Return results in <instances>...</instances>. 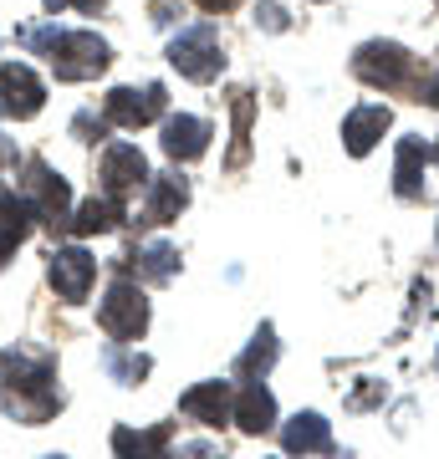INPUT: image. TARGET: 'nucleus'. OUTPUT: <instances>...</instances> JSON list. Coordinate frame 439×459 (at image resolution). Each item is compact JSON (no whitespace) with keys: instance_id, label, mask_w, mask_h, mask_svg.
<instances>
[{"instance_id":"f257e3e1","label":"nucleus","mask_w":439,"mask_h":459,"mask_svg":"<svg viewBox=\"0 0 439 459\" xmlns=\"http://www.w3.org/2000/svg\"><path fill=\"white\" fill-rule=\"evenodd\" d=\"M0 409L26 419V424H41L62 409V394H57V362L41 358V352H0Z\"/></svg>"},{"instance_id":"f03ea898","label":"nucleus","mask_w":439,"mask_h":459,"mask_svg":"<svg viewBox=\"0 0 439 459\" xmlns=\"http://www.w3.org/2000/svg\"><path fill=\"white\" fill-rule=\"evenodd\" d=\"M16 36L47 56L57 82H87V77H98L102 66L113 62L108 41H98L92 31H57V26H47V31H16Z\"/></svg>"},{"instance_id":"7ed1b4c3","label":"nucleus","mask_w":439,"mask_h":459,"mask_svg":"<svg viewBox=\"0 0 439 459\" xmlns=\"http://www.w3.org/2000/svg\"><path fill=\"white\" fill-rule=\"evenodd\" d=\"M98 327L113 337V342H138L144 337V327H148V301H144V286L138 281H128V276H118L108 291H102V301H98Z\"/></svg>"},{"instance_id":"20e7f679","label":"nucleus","mask_w":439,"mask_h":459,"mask_svg":"<svg viewBox=\"0 0 439 459\" xmlns=\"http://www.w3.org/2000/svg\"><path fill=\"white\" fill-rule=\"evenodd\" d=\"M353 77L378 87V92H404V87H414V77H419V62H414L399 41H368V47H358V56H353Z\"/></svg>"},{"instance_id":"39448f33","label":"nucleus","mask_w":439,"mask_h":459,"mask_svg":"<svg viewBox=\"0 0 439 459\" xmlns=\"http://www.w3.org/2000/svg\"><path fill=\"white\" fill-rule=\"evenodd\" d=\"M21 195L31 199L36 220L47 230H66V220H72V189H66V179L47 159H26V169H21Z\"/></svg>"},{"instance_id":"423d86ee","label":"nucleus","mask_w":439,"mask_h":459,"mask_svg":"<svg viewBox=\"0 0 439 459\" xmlns=\"http://www.w3.org/2000/svg\"><path fill=\"white\" fill-rule=\"evenodd\" d=\"M169 62H174V72L189 77V82H215L220 66H225V51H220L215 26H189V31H180L169 41Z\"/></svg>"},{"instance_id":"0eeeda50","label":"nucleus","mask_w":439,"mask_h":459,"mask_svg":"<svg viewBox=\"0 0 439 459\" xmlns=\"http://www.w3.org/2000/svg\"><path fill=\"white\" fill-rule=\"evenodd\" d=\"M163 87L148 82L144 92L138 87H113L108 92V102H102V117L113 123V128H148L154 117H163Z\"/></svg>"},{"instance_id":"6e6552de","label":"nucleus","mask_w":439,"mask_h":459,"mask_svg":"<svg viewBox=\"0 0 439 459\" xmlns=\"http://www.w3.org/2000/svg\"><path fill=\"white\" fill-rule=\"evenodd\" d=\"M41 102H47V87H41V77H36L26 62H5L0 66V113L16 117V123H26V117L41 113Z\"/></svg>"},{"instance_id":"1a4fd4ad","label":"nucleus","mask_w":439,"mask_h":459,"mask_svg":"<svg viewBox=\"0 0 439 459\" xmlns=\"http://www.w3.org/2000/svg\"><path fill=\"white\" fill-rule=\"evenodd\" d=\"M51 286L62 301H87L92 281H98V261L87 255L82 246H66V250H51V265H47Z\"/></svg>"},{"instance_id":"9d476101","label":"nucleus","mask_w":439,"mask_h":459,"mask_svg":"<svg viewBox=\"0 0 439 459\" xmlns=\"http://www.w3.org/2000/svg\"><path fill=\"white\" fill-rule=\"evenodd\" d=\"M148 159L133 143H108L102 148V195H133L138 184H148Z\"/></svg>"},{"instance_id":"9b49d317","label":"nucleus","mask_w":439,"mask_h":459,"mask_svg":"<svg viewBox=\"0 0 439 459\" xmlns=\"http://www.w3.org/2000/svg\"><path fill=\"white\" fill-rule=\"evenodd\" d=\"M210 138H215V128L205 123V117H189V113L163 117V153H169L174 164L205 159V153H210Z\"/></svg>"},{"instance_id":"f8f14e48","label":"nucleus","mask_w":439,"mask_h":459,"mask_svg":"<svg viewBox=\"0 0 439 459\" xmlns=\"http://www.w3.org/2000/svg\"><path fill=\"white\" fill-rule=\"evenodd\" d=\"M144 189H148V199L138 210V225H169L189 204V179H180V174H154Z\"/></svg>"},{"instance_id":"ddd939ff","label":"nucleus","mask_w":439,"mask_h":459,"mask_svg":"<svg viewBox=\"0 0 439 459\" xmlns=\"http://www.w3.org/2000/svg\"><path fill=\"white\" fill-rule=\"evenodd\" d=\"M389 123H393V113L383 108V102H363V108H353L347 113V123H342V143H347V153L353 159H363L368 148L389 133Z\"/></svg>"},{"instance_id":"4468645a","label":"nucleus","mask_w":439,"mask_h":459,"mask_svg":"<svg viewBox=\"0 0 439 459\" xmlns=\"http://www.w3.org/2000/svg\"><path fill=\"white\" fill-rule=\"evenodd\" d=\"M230 424H241L245 434L277 429V398L266 394L260 383H241V388H235V403H230Z\"/></svg>"},{"instance_id":"2eb2a0df","label":"nucleus","mask_w":439,"mask_h":459,"mask_svg":"<svg viewBox=\"0 0 439 459\" xmlns=\"http://www.w3.org/2000/svg\"><path fill=\"white\" fill-rule=\"evenodd\" d=\"M169 444H174V429L169 424H154V429L118 424L113 429V459H163Z\"/></svg>"},{"instance_id":"dca6fc26","label":"nucleus","mask_w":439,"mask_h":459,"mask_svg":"<svg viewBox=\"0 0 439 459\" xmlns=\"http://www.w3.org/2000/svg\"><path fill=\"white\" fill-rule=\"evenodd\" d=\"M230 403H235L230 383H199V388H189V394L180 398V413L195 419V424H225Z\"/></svg>"},{"instance_id":"f3484780","label":"nucleus","mask_w":439,"mask_h":459,"mask_svg":"<svg viewBox=\"0 0 439 459\" xmlns=\"http://www.w3.org/2000/svg\"><path fill=\"white\" fill-rule=\"evenodd\" d=\"M123 220H128V204L118 195H102V199H87V204L66 220V230H72V235H108V230H118Z\"/></svg>"},{"instance_id":"a211bd4d","label":"nucleus","mask_w":439,"mask_h":459,"mask_svg":"<svg viewBox=\"0 0 439 459\" xmlns=\"http://www.w3.org/2000/svg\"><path fill=\"white\" fill-rule=\"evenodd\" d=\"M281 444H286V455H322L332 444V424L322 413H296L292 424L281 429Z\"/></svg>"},{"instance_id":"6ab92c4d","label":"nucleus","mask_w":439,"mask_h":459,"mask_svg":"<svg viewBox=\"0 0 439 459\" xmlns=\"http://www.w3.org/2000/svg\"><path fill=\"white\" fill-rule=\"evenodd\" d=\"M424 159H429V148L419 138H404L399 143V164H393V189H399V199L424 195Z\"/></svg>"},{"instance_id":"aec40b11","label":"nucleus","mask_w":439,"mask_h":459,"mask_svg":"<svg viewBox=\"0 0 439 459\" xmlns=\"http://www.w3.org/2000/svg\"><path fill=\"white\" fill-rule=\"evenodd\" d=\"M271 362H277V327L266 322V327L250 337V347L241 352V362H235V377H241V383H260V377L271 373Z\"/></svg>"},{"instance_id":"412c9836","label":"nucleus","mask_w":439,"mask_h":459,"mask_svg":"<svg viewBox=\"0 0 439 459\" xmlns=\"http://www.w3.org/2000/svg\"><path fill=\"white\" fill-rule=\"evenodd\" d=\"M36 225V210H31V199L21 195V189H11V184H0V235L5 240H26Z\"/></svg>"},{"instance_id":"4be33fe9","label":"nucleus","mask_w":439,"mask_h":459,"mask_svg":"<svg viewBox=\"0 0 439 459\" xmlns=\"http://www.w3.org/2000/svg\"><path fill=\"white\" fill-rule=\"evenodd\" d=\"M133 271L144 281H169L174 271H180V250L163 246V240H154V246H138V255H128Z\"/></svg>"},{"instance_id":"5701e85b","label":"nucleus","mask_w":439,"mask_h":459,"mask_svg":"<svg viewBox=\"0 0 439 459\" xmlns=\"http://www.w3.org/2000/svg\"><path fill=\"white\" fill-rule=\"evenodd\" d=\"M230 108H235V148H230V169L245 164V153H250V113H256V102H250V92H235L230 98Z\"/></svg>"},{"instance_id":"b1692460","label":"nucleus","mask_w":439,"mask_h":459,"mask_svg":"<svg viewBox=\"0 0 439 459\" xmlns=\"http://www.w3.org/2000/svg\"><path fill=\"white\" fill-rule=\"evenodd\" d=\"M102 368H108L118 383H138V377L148 373V358H138V352H123V342H113L108 352H102Z\"/></svg>"},{"instance_id":"393cba45","label":"nucleus","mask_w":439,"mask_h":459,"mask_svg":"<svg viewBox=\"0 0 439 459\" xmlns=\"http://www.w3.org/2000/svg\"><path fill=\"white\" fill-rule=\"evenodd\" d=\"M72 133H77L82 143H98L102 133H108V117H98V113H77V123H72Z\"/></svg>"},{"instance_id":"a878e982","label":"nucleus","mask_w":439,"mask_h":459,"mask_svg":"<svg viewBox=\"0 0 439 459\" xmlns=\"http://www.w3.org/2000/svg\"><path fill=\"white\" fill-rule=\"evenodd\" d=\"M256 21L266 26V31H286V16H281V5H260Z\"/></svg>"},{"instance_id":"bb28decb","label":"nucleus","mask_w":439,"mask_h":459,"mask_svg":"<svg viewBox=\"0 0 439 459\" xmlns=\"http://www.w3.org/2000/svg\"><path fill=\"white\" fill-rule=\"evenodd\" d=\"M66 5H77V11H87V16H98L108 0H47V11H66Z\"/></svg>"},{"instance_id":"cd10ccee","label":"nucleus","mask_w":439,"mask_h":459,"mask_svg":"<svg viewBox=\"0 0 439 459\" xmlns=\"http://www.w3.org/2000/svg\"><path fill=\"white\" fill-rule=\"evenodd\" d=\"M174 459H220V449H215V444H180Z\"/></svg>"},{"instance_id":"c85d7f7f","label":"nucleus","mask_w":439,"mask_h":459,"mask_svg":"<svg viewBox=\"0 0 439 459\" xmlns=\"http://www.w3.org/2000/svg\"><path fill=\"white\" fill-rule=\"evenodd\" d=\"M419 102H429V108H439V72L429 77V82H419Z\"/></svg>"},{"instance_id":"c756f323","label":"nucleus","mask_w":439,"mask_h":459,"mask_svg":"<svg viewBox=\"0 0 439 459\" xmlns=\"http://www.w3.org/2000/svg\"><path fill=\"white\" fill-rule=\"evenodd\" d=\"M383 398V388H363V394H353V409H368V403H378Z\"/></svg>"},{"instance_id":"7c9ffc66","label":"nucleus","mask_w":439,"mask_h":459,"mask_svg":"<svg viewBox=\"0 0 439 459\" xmlns=\"http://www.w3.org/2000/svg\"><path fill=\"white\" fill-rule=\"evenodd\" d=\"M199 11H230V5H241V0H195Z\"/></svg>"},{"instance_id":"2f4dec72","label":"nucleus","mask_w":439,"mask_h":459,"mask_svg":"<svg viewBox=\"0 0 439 459\" xmlns=\"http://www.w3.org/2000/svg\"><path fill=\"white\" fill-rule=\"evenodd\" d=\"M11 255H16V240H5V235H0V265L11 261Z\"/></svg>"},{"instance_id":"473e14b6","label":"nucleus","mask_w":439,"mask_h":459,"mask_svg":"<svg viewBox=\"0 0 439 459\" xmlns=\"http://www.w3.org/2000/svg\"><path fill=\"white\" fill-rule=\"evenodd\" d=\"M0 164H16V148L5 143V138H0Z\"/></svg>"},{"instance_id":"72a5a7b5","label":"nucleus","mask_w":439,"mask_h":459,"mask_svg":"<svg viewBox=\"0 0 439 459\" xmlns=\"http://www.w3.org/2000/svg\"><path fill=\"white\" fill-rule=\"evenodd\" d=\"M429 153H435V164H439V148H429Z\"/></svg>"}]
</instances>
